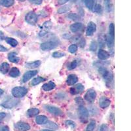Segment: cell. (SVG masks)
<instances>
[{"mask_svg": "<svg viewBox=\"0 0 131 131\" xmlns=\"http://www.w3.org/2000/svg\"><path fill=\"white\" fill-rule=\"evenodd\" d=\"M12 94L15 98H20L24 96L28 92V89L23 86H16L13 89Z\"/></svg>", "mask_w": 131, "mask_h": 131, "instance_id": "6da1fadb", "label": "cell"}, {"mask_svg": "<svg viewBox=\"0 0 131 131\" xmlns=\"http://www.w3.org/2000/svg\"><path fill=\"white\" fill-rule=\"evenodd\" d=\"M78 112H79V118H80V120L82 123H85L88 121L89 113L88 110L85 106H79V109H78Z\"/></svg>", "mask_w": 131, "mask_h": 131, "instance_id": "7a4b0ae2", "label": "cell"}, {"mask_svg": "<svg viewBox=\"0 0 131 131\" xmlns=\"http://www.w3.org/2000/svg\"><path fill=\"white\" fill-rule=\"evenodd\" d=\"M58 45V43L54 41H51L45 42L42 43L40 45V48L41 50L44 51H51L52 49H54Z\"/></svg>", "mask_w": 131, "mask_h": 131, "instance_id": "3957f363", "label": "cell"}, {"mask_svg": "<svg viewBox=\"0 0 131 131\" xmlns=\"http://www.w3.org/2000/svg\"><path fill=\"white\" fill-rule=\"evenodd\" d=\"M25 20L26 21L27 23H28L30 25H35L38 20L37 14L33 11H30L26 15Z\"/></svg>", "mask_w": 131, "mask_h": 131, "instance_id": "277c9868", "label": "cell"}, {"mask_svg": "<svg viewBox=\"0 0 131 131\" xmlns=\"http://www.w3.org/2000/svg\"><path fill=\"white\" fill-rule=\"evenodd\" d=\"M45 108L48 112H49L51 114L54 115H57V116H61L64 114L62 111L58 107H55L53 106H50V105H46L45 106Z\"/></svg>", "mask_w": 131, "mask_h": 131, "instance_id": "5b68a950", "label": "cell"}, {"mask_svg": "<svg viewBox=\"0 0 131 131\" xmlns=\"http://www.w3.org/2000/svg\"><path fill=\"white\" fill-rule=\"evenodd\" d=\"M52 23L51 21H46L44 23V24H43V26L41 27V30L39 34V36L40 37H43V36L47 35L48 32L50 31V30L52 28Z\"/></svg>", "mask_w": 131, "mask_h": 131, "instance_id": "8992f818", "label": "cell"}, {"mask_svg": "<svg viewBox=\"0 0 131 131\" xmlns=\"http://www.w3.org/2000/svg\"><path fill=\"white\" fill-rule=\"evenodd\" d=\"M99 73H100L102 74V75L103 76L104 79L106 80V83H110L112 80V75L110 72H109L108 70L106 68L104 67H101L99 68Z\"/></svg>", "mask_w": 131, "mask_h": 131, "instance_id": "52a82bcc", "label": "cell"}, {"mask_svg": "<svg viewBox=\"0 0 131 131\" xmlns=\"http://www.w3.org/2000/svg\"><path fill=\"white\" fill-rule=\"evenodd\" d=\"M19 103V100L16 99V98H10L8 100L3 102L2 106L3 107L7 109H12L16 106Z\"/></svg>", "mask_w": 131, "mask_h": 131, "instance_id": "ba28073f", "label": "cell"}, {"mask_svg": "<svg viewBox=\"0 0 131 131\" xmlns=\"http://www.w3.org/2000/svg\"><path fill=\"white\" fill-rule=\"evenodd\" d=\"M96 98V92L94 90L89 89L85 95V99L89 103H93Z\"/></svg>", "mask_w": 131, "mask_h": 131, "instance_id": "9c48e42d", "label": "cell"}, {"mask_svg": "<svg viewBox=\"0 0 131 131\" xmlns=\"http://www.w3.org/2000/svg\"><path fill=\"white\" fill-rule=\"evenodd\" d=\"M84 89H85V87L82 84H78V85H75L73 86V87L70 89V93L72 94H80V93H82V92H83Z\"/></svg>", "mask_w": 131, "mask_h": 131, "instance_id": "30bf717a", "label": "cell"}, {"mask_svg": "<svg viewBox=\"0 0 131 131\" xmlns=\"http://www.w3.org/2000/svg\"><path fill=\"white\" fill-rule=\"evenodd\" d=\"M15 126V128L18 131H28L30 129V125L25 122L16 123Z\"/></svg>", "mask_w": 131, "mask_h": 131, "instance_id": "8fae6325", "label": "cell"}, {"mask_svg": "<svg viewBox=\"0 0 131 131\" xmlns=\"http://www.w3.org/2000/svg\"><path fill=\"white\" fill-rule=\"evenodd\" d=\"M96 30V25L93 22H89L86 28V34L87 36H91L94 34V33L95 32Z\"/></svg>", "mask_w": 131, "mask_h": 131, "instance_id": "7c38bea8", "label": "cell"}, {"mask_svg": "<svg viewBox=\"0 0 131 131\" xmlns=\"http://www.w3.org/2000/svg\"><path fill=\"white\" fill-rule=\"evenodd\" d=\"M37 73H38V71H37V70H31V71L26 72L23 76V81L24 83H26V82L30 80V79H31V78H33L34 76L36 75Z\"/></svg>", "mask_w": 131, "mask_h": 131, "instance_id": "4fadbf2b", "label": "cell"}, {"mask_svg": "<svg viewBox=\"0 0 131 131\" xmlns=\"http://www.w3.org/2000/svg\"><path fill=\"white\" fill-rule=\"evenodd\" d=\"M111 104V100L107 98V97L102 96L99 100V106L101 108H106L108 107Z\"/></svg>", "mask_w": 131, "mask_h": 131, "instance_id": "5bb4252c", "label": "cell"}, {"mask_svg": "<svg viewBox=\"0 0 131 131\" xmlns=\"http://www.w3.org/2000/svg\"><path fill=\"white\" fill-rule=\"evenodd\" d=\"M72 41L78 44L80 47H84L85 45V40L81 36H77L73 37Z\"/></svg>", "mask_w": 131, "mask_h": 131, "instance_id": "9a60e30c", "label": "cell"}, {"mask_svg": "<svg viewBox=\"0 0 131 131\" xmlns=\"http://www.w3.org/2000/svg\"><path fill=\"white\" fill-rule=\"evenodd\" d=\"M78 81V77L75 74H70L68 76L67 80V84L68 85H73Z\"/></svg>", "mask_w": 131, "mask_h": 131, "instance_id": "2e32d148", "label": "cell"}, {"mask_svg": "<svg viewBox=\"0 0 131 131\" xmlns=\"http://www.w3.org/2000/svg\"><path fill=\"white\" fill-rule=\"evenodd\" d=\"M98 57L99 59L100 60H107V58H110V54L108 53L106 51L103 50V49H100L98 52Z\"/></svg>", "mask_w": 131, "mask_h": 131, "instance_id": "e0dca14e", "label": "cell"}, {"mask_svg": "<svg viewBox=\"0 0 131 131\" xmlns=\"http://www.w3.org/2000/svg\"><path fill=\"white\" fill-rule=\"evenodd\" d=\"M8 59L13 63H18L20 60V58L17 56V54L15 52H10L8 55Z\"/></svg>", "mask_w": 131, "mask_h": 131, "instance_id": "ac0fdd59", "label": "cell"}, {"mask_svg": "<svg viewBox=\"0 0 131 131\" xmlns=\"http://www.w3.org/2000/svg\"><path fill=\"white\" fill-rule=\"evenodd\" d=\"M55 86L56 85L54 84V83H53L52 81H49V83L44 84L42 86V88L45 91H50L55 88Z\"/></svg>", "mask_w": 131, "mask_h": 131, "instance_id": "d6986e66", "label": "cell"}, {"mask_svg": "<svg viewBox=\"0 0 131 131\" xmlns=\"http://www.w3.org/2000/svg\"><path fill=\"white\" fill-rule=\"evenodd\" d=\"M83 28V24L81 23H76L70 26V30L73 33L78 32Z\"/></svg>", "mask_w": 131, "mask_h": 131, "instance_id": "ffe728a7", "label": "cell"}, {"mask_svg": "<svg viewBox=\"0 0 131 131\" xmlns=\"http://www.w3.org/2000/svg\"><path fill=\"white\" fill-rule=\"evenodd\" d=\"M48 121V119L45 115H39L36 118V122L37 125H44Z\"/></svg>", "mask_w": 131, "mask_h": 131, "instance_id": "44dd1931", "label": "cell"}, {"mask_svg": "<svg viewBox=\"0 0 131 131\" xmlns=\"http://www.w3.org/2000/svg\"><path fill=\"white\" fill-rule=\"evenodd\" d=\"M41 65V61L39 60H36L34 62H27L25 66L28 68L33 69V68H36L39 67V66Z\"/></svg>", "mask_w": 131, "mask_h": 131, "instance_id": "7402d4cb", "label": "cell"}, {"mask_svg": "<svg viewBox=\"0 0 131 131\" xmlns=\"http://www.w3.org/2000/svg\"><path fill=\"white\" fill-rule=\"evenodd\" d=\"M15 3V0H0V5L5 7H10Z\"/></svg>", "mask_w": 131, "mask_h": 131, "instance_id": "603a6c76", "label": "cell"}, {"mask_svg": "<svg viewBox=\"0 0 131 131\" xmlns=\"http://www.w3.org/2000/svg\"><path fill=\"white\" fill-rule=\"evenodd\" d=\"M39 113V109L37 108H30L27 111V115L30 117H32L37 115Z\"/></svg>", "mask_w": 131, "mask_h": 131, "instance_id": "cb8c5ba5", "label": "cell"}, {"mask_svg": "<svg viewBox=\"0 0 131 131\" xmlns=\"http://www.w3.org/2000/svg\"><path fill=\"white\" fill-rule=\"evenodd\" d=\"M9 70V64L7 62H3L0 65V72L3 74H6Z\"/></svg>", "mask_w": 131, "mask_h": 131, "instance_id": "d4e9b609", "label": "cell"}, {"mask_svg": "<svg viewBox=\"0 0 131 131\" xmlns=\"http://www.w3.org/2000/svg\"><path fill=\"white\" fill-rule=\"evenodd\" d=\"M72 7L70 5H64V6L61 7L60 8L58 9L57 10V13L58 14H63V13H66L68 12L69 10L71 9Z\"/></svg>", "mask_w": 131, "mask_h": 131, "instance_id": "484cf974", "label": "cell"}, {"mask_svg": "<svg viewBox=\"0 0 131 131\" xmlns=\"http://www.w3.org/2000/svg\"><path fill=\"white\" fill-rule=\"evenodd\" d=\"M9 75L12 78H17L20 75V71L17 68H13L10 69V71L9 72Z\"/></svg>", "mask_w": 131, "mask_h": 131, "instance_id": "4316f807", "label": "cell"}, {"mask_svg": "<svg viewBox=\"0 0 131 131\" xmlns=\"http://www.w3.org/2000/svg\"><path fill=\"white\" fill-rule=\"evenodd\" d=\"M5 39L6 42L9 44V45H10V46L13 47H16L18 44V41H17L16 39H13V38H11V37H6Z\"/></svg>", "mask_w": 131, "mask_h": 131, "instance_id": "83f0119b", "label": "cell"}, {"mask_svg": "<svg viewBox=\"0 0 131 131\" xmlns=\"http://www.w3.org/2000/svg\"><path fill=\"white\" fill-rule=\"evenodd\" d=\"M45 126V127L48 128H51V129H54V130H56V129H58V125L55 123L52 122V121H48L45 124H44Z\"/></svg>", "mask_w": 131, "mask_h": 131, "instance_id": "f1b7e54d", "label": "cell"}, {"mask_svg": "<svg viewBox=\"0 0 131 131\" xmlns=\"http://www.w3.org/2000/svg\"><path fill=\"white\" fill-rule=\"evenodd\" d=\"M45 81V78H41V77H37V78L32 79L31 84V85H33V86H35V85H38V84L41 83L42 81Z\"/></svg>", "mask_w": 131, "mask_h": 131, "instance_id": "f546056e", "label": "cell"}, {"mask_svg": "<svg viewBox=\"0 0 131 131\" xmlns=\"http://www.w3.org/2000/svg\"><path fill=\"white\" fill-rule=\"evenodd\" d=\"M96 127V122L94 120H91V122L89 123L87 127H86V131H93L95 128Z\"/></svg>", "mask_w": 131, "mask_h": 131, "instance_id": "4dcf8cb0", "label": "cell"}, {"mask_svg": "<svg viewBox=\"0 0 131 131\" xmlns=\"http://www.w3.org/2000/svg\"><path fill=\"white\" fill-rule=\"evenodd\" d=\"M95 0H85V4L86 7L90 10H92V7L94 5Z\"/></svg>", "mask_w": 131, "mask_h": 131, "instance_id": "1f68e13d", "label": "cell"}, {"mask_svg": "<svg viewBox=\"0 0 131 131\" xmlns=\"http://www.w3.org/2000/svg\"><path fill=\"white\" fill-rule=\"evenodd\" d=\"M106 43H107V45L109 48L112 47L114 44V38L111 37L110 36H108L106 38Z\"/></svg>", "mask_w": 131, "mask_h": 131, "instance_id": "d6a6232c", "label": "cell"}, {"mask_svg": "<svg viewBox=\"0 0 131 131\" xmlns=\"http://www.w3.org/2000/svg\"><path fill=\"white\" fill-rule=\"evenodd\" d=\"M114 34H115V26L113 23H111L109 26V36H110L111 37L114 38Z\"/></svg>", "mask_w": 131, "mask_h": 131, "instance_id": "836d02e7", "label": "cell"}, {"mask_svg": "<svg viewBox=\"0 0 131 131\" xmlns=\"http://www.w3.org/2000/svg\"><path fill=\"white\" fill-rule=\"evenodd\" d=\"M104 3L106 10L107 12H110L112 8V1L111 0H104Z\"/></svg>", "mask_w": 131, "mask_h": 131, "instance_id": "e575fe53", "label": "cell"}, {"mask_svg": "<svg viewBox=\"0 0 131 131\" xmlns=\"http://www.w3.org/2000/svg\"><path fill=\"white\" fill-rule=\"evenodd\" d=\"M66 17L68 18V19L72 20H74V21L78 20L79 19V16L75 13L69 14V15L66 16Z\"/></svg>", "mask_w": 131, "mask_h": 131, "instance_id": "d590c367", "label": "cell"}, {"mask_svg": "<svg viewBox=\"0 0 131 131\" xmlns=\"http://www.w3.org/2000/svg\"><path fill=\"white\" fill-rule=\"evenodd\" d=\"M102 6L100 4H96L95 5H94L93 7H92V12L100 13L102 11Z\"/></svg>", "mask_w": 131, "mask_h": 131, "instance_id": "8d00e7d4", "label": "cell"}, {"mask_svg": "<svg viewBox=\"0 0 131 131\" xmlns=\"http://www.w3.org/2000/svg\"><path fill=\"white\" fill-rule=\"evenodd\" d=\"M78 66V61L77 60H73V61L71 62L70 64H68V69L69 70H72Z\"/></svg>", "mask_w": 131, "mask_h": 131, "instance_id": "74e56055", "label": "cell"}, {"mask_svg": "<svg viewBox=\"0 0 131 131\" xmlns=\"http://www.w3.org/2000/svg\"><path fill=\"white\" fill-rule=\"evenodd\" d=\"M78 45H76L75 44H73V45H71L68 48V51L70 52V53L73 54L78 51Z\"/></svg>", "mask_w": 131, "mask_h": 131, "instance_id": "f35d334b", "label": "cell"}, {"mask_svg": "<svg viewBox=\"0 0 131 131\" xmlns=\"http://www.w3.org/2000/svg\"><path fill=\"white\" fill-rule=\"evenodd\" d=\"M52 57L56 58H61V57H63L65 56V53L64 52H59V51H56V52H53L52 53Z\"/></svg>", "mask_w": 131, "mask_h": 131, "instance_id": "ab89813d", "label": "cell"}, {"mask_svg": "<svg viewBox=\"0 0 131 131\" xmlns=\"http://www.w3.org/2000/svg\"><path fill=\"white\" fill-rule=\"evenodd\" d=\"M97 47H98V45H97V43L94 41L91 42V46H90V50L91 51H96L97 49Z\"/></svg>", "mask_w": 131, "mask_h": 131, "instance_id": "60d3db41", "label": "cell"}, {"mask_svg": "<svg viewBox=\"0 0 131 131\" xmlns=\"http://www.w3.org/2000/svg\"><path fill=\"white\" fill-rule=\"evenodd\" d=\"M75 102L78 104L79 105V106H83V98H81V97H77V98H75Z\"/></svg>", "mask_w": 131, "mask_h": 131, "instance_id": "b9f144b4", "label": "cell"}, {"mask_svg": "<svg viewBox=\"0 0 131 131\" xmlns=\"http://www.w3.org/2000/svg\"><path fill=\"white\" fill-rule=\"evenodd\" d=\"M66 125L67 126H70L72 128H75V124L73 121H71V120H68V121H66Z\"/></svg>", "mask_w": 131, "mask_h": 131, "instance_id": "7bdbcfd3", "label": "cell"}, {"mask_svg": "<svg viewBox=\"0 0 131 131\" xmlns=\"http://www.w3.org/2000/svg\"><path fill=\"white\" fill-rule=\"evenodd\" d=\"M99 131H109L108 126L107 125H106V124H103V125H101L100 130Z\"/></svg>", "mask_w": 131, "mask_h": 131, "instance_id": "ee69618b", "label": "cell"}, {"mask_svg": "<svg viewBox=\"0 0 131 131\" xmlns=\"http://www.w3.org/2000/svg\"><path fill=\"white\" fill-rule=\"evenodd\" d=\"M30 3L35 5H41L43 2V0H29Z\"/></svg>", "mask_w": 131, "mask_h": 131, "instance_id": "f6af8a7d", "label": "cell"}, {"mask_svg": "<svg viewBox=\"0 0 131 131\" xmlns=\"http://www.w3.org/2000/svg\"><path fill=\"white\" fill-rule=\"evenodd\" d=\"M0 131H9V128L8 126H2V127H0Z\"/></svg>", "mask_w": 131, "mask_h": 131, "instance_id": "bcb514c9", "label": "cell"}, {"mask_svg": "<svg viewBox=\"0 0 131 131\" xmlns=\"http://www.w3.org/2000/svg\"><path fill=\"white\" fill-rule=\"evenodd\" d=\"M7 51V49L3 47V45H0V52H6Z\"/></svg>", "mask_w": 131, "mask_h": 131, "instance_id": "7dc6e473", "label": "cell"}, {"mask_svg": "<svg viewBox=\"0 0 131 131\" xmlns=\"http://www.w3.org/2000/svg\"><path fill=\"white\" fill-rule=\"evenodd\" d=\"M69 1H70V0H58V3L60 5H63L67 2H69Z\"/></svg>", "mask_w": 131, "mask_h": 131, "instance_id": "c3c4849f", "label": "cell"}, {"mask_svg": "<svg viewBox=\"0 0 131 131\" xmlns=\"http://www.w3.org/2000/svg\"><path fill=\"white\" fill-rule=\"evenodd\" d=\"M6 117V113L4 112H0V119H2Z\"/></svg>", "mask_w": 131, "mask_h": 131, "instance_id": "681fc988", "label": "cell"}, {"mask_svg": "<svg viewBox=\"0 0 131 131\" xmlns=\"http://www.w3.org/2000/svg\"><path fill=\"white\" fill-rule=\"evenodd\" d=\"M5 36H4V34H3V33L2 32V31H0V40H3V39H5Z\"/></svg>", "mask_w": 131, "mask_h": 131, "instance_id": "f907efd6", "label": "cell"}, {"mask_svg": "<svg viewBox=\"0 0 131 131\" xmlns=\"http://www.w3.org/2000/svg\"><path fill=\"white\" fill-rule=\"evenodd\" d=\"M42 131H55V130H49V129H43Z\"/></svg>", "mask_w": 131, "mask_h": 131, "instance_id": "816d5d0a", "label": "cell"}, {"mask_svg": "<svg viewBox=\"0 0 131 131\" xmlns=\"http://www.w3.org/2000/svg\"><path fill=\"white\" fill-rule=\"evenodd\" d=\"M3 91L0 89V96L2 95V94H3Z\"/></svg>", "mask_w": 131, "mask_h": 131, "instance_id": "f5cc1de1", "label": "cell"}, {"mask_svg": "<svg viewBox=\"0 0 131 131\" xmlns=\"http://www.w3.org/2000/svg\"><path fill=\"white\" fill-rule=\"evenodd\" d=\"M18 1H19V2H24L25 0H18Z\"/></svg>", "mask_w": 131, "mask_h": 131, "instance_id": "db71d44e", "label": "cell"}, {"mask_svg": "<svg viewBox=\"0 0 131 131\" xmlns=\"http://www.w3.org/2000/svg\"><path fill=\"white\" fill-rule=\"evenodd\" d=\"M0 10H1V8H0Z\"/></svg>", "mask_w": 131, "mask_h": 131, "instance_id": "11a10c76", "label": "cell"}, {"mask_svg": "<svg viewBox=\"0 0 131 131\" xmlns=\"http://www.w3.org/2000/svg\"><path fill=\"white\" fill-rule=\"evenodd\" d=\"M0 123H1V121H0Z\"/></svg>", "mask_w": 131, "mask_h": 131, "instance_id": "9f6ffc18", "label": "cell"}]
</instances>
